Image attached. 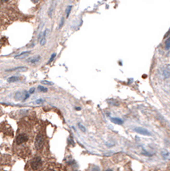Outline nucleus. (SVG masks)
Wrapping results in <instances>:
<instances>
[{
  "mask_svg": "<svg viewBox=\"0 0 170 171\" xmlns=\"http://www.w3.org/2000/svg\"><path fill=\"white\" fill-rule=\"evenodd\" d=\"M43 144H44V136L42 134L39 133L36 135V140H35V147L36 149H41L43 147Z\"/></svg>",
  "mask_w": 170,
  "mask_h": 171,
  "instance_id": "obj_1",
  "label": "nucleus"
},
{
  "mask_svg": "<svg viewBox=\"0 0 170 171\" xmlns=\"http://www.w3.org/2000/svg\"><path fill=\"white\" fill-rule=\"evenodd\" d=\"M41 165V159L39 157H35L31 161V167L33 170H38Z\"/></svg>",
  "mask_w": 170,
  "mask_h": 171,
  "instance_id": "obj_2",
  "label": "nucleus"
},
{
  "mask_svg": "<svg viewBox=\"0 0 170 171\" xmlns=\"http://www.w3.org/2000/svg\"><path fill=\"white\" fill-rule=\"evenodd\" d=\"M28 140V136L26 134H19L16 138L17 144H22L23 143H25Z\"/></svg>",
  "mask_w": 170,
  "mask_h": 171,
  "instance_id": "obj_3",
  "label": "nucleus"
},
{
  "mask_svg": "<svg viewBox=\"0 0 170 171\" xmlns=\"http://www.w3.org/2000/svg\"><path fill=\"white\" fill-rule=\"evenodd\" d=\"M134 131H136L137 133L143 135H151V133H150L147 129L143 128V127H135V128H134Z\"/></svg>",
  "mask_w": 170,
  "mask_h": 171,
  "instance_id": "obj_4",
  "label": "nucleus"
},
{
  "mask_svg": "<svg viewBox=\"0 0 170 171\" xmlns=\"http://www.w3.org/2000/svg\"><path fill=\"white\" fill-rule=\"evenodd\" d=\"M28 71V67H17L12 69H8L6 71H8V72H11V71H21V72H24V71Z\"/></svg>",
  "mask_w": 170,
  "mask_h": 171,
  "instance_id": "obj_5",
  "label": "nucleus"
},
{
  "mask_svg": "<svg viewBox=\"0 0 170 171\" xmlns=\"http://www.w3.org/2000/svg\"><path fill=\"white\" fill-rule=\"evenodd\" d=\"M56 3H57L56 0H53V2H52V3L50 5V7H49V12H48V15H49V16L50 17V18L52 17V14H53L54 10L56 6Z\"/></svg>",
  "mask_w": 170,
  "mask_h": 171,
  "instance_id": "obj_6",
  "label": "nucleus"
},
{
  "mask_svg": "<svg viewBox=\"0 0 170 171\" xmlns=\"http://www.w3.org/2000/svg\"><path fill=\"white\" fill-rule=\"evenodd\" d=\"M110 120L112 121L113 123H115V124L121 125L123 123V121L121 120V118H111Z\"/></svg>",
  "mask_w": 170,
  "mask_h": 171,
  "instance_id": "obj_7",
  "label": "nucleus"
},
{
  "mask_svg": "<svg viewBox=\"0 0 170 171\" xmlns=\"http://www.w3.org/2000/svg\"><path fill=\"white\" fill-rule=\"evenodd\" d=\"M20 79V77L19 76H11L7 79V81L9 83H14V82H17Z\"/></svg>",
  "mask_w": 170,
  "mask_h": 171,
  "instance_id": "obj_8",
  "label": "nucleus"
},
{
  "mask_svg": "<svg viewBox=\"0 0 170 171\" xmlns=\"http://www.w3.org/2000/svg\"><path fill=\"white\" fill-rule=\"evenodd\" d=\"M29 54H30L29 51H24V52H22V53H20V54H19V55H17L15 56V58H23V57H24V56H26V55H29Z\"/></svg>",
  "mask_w": 170,
  "mask_h": 171,
  "instance_id": "obj_9",
  "label": "nucleus"
},
{
  "mask_svg": "<svg viewBox=\"0 0 170 171\" xmlns=\"http://www.w3.org/2000/svg\"><path fill=\"white\" fill-rule=\"evenodd\" d=\"M25 92H17L16 95H15V99H16V101L19 100V99L21 98V97H23L24 94Z\"/></svg>",
  "mask_w": 170,
  "mask_h": 171,
  "instance_id": "obj_10",
  "label": "nucleus"
},
{
  "mask_svg": "<svg viewBox=\"0 0 170 171\" xmlns=\"http://www.w3.org/2000/svg\"><path fill=\"white\" fill-rule=\"evenodd\" d=\"M45 36H46V31L44 32V33H43V36L41 39L40 40V44L41 45H44L45 44V42H46V39H45Z\"/></svg>",
  "mask_w": 170,
  "mask_h": 171,
  "instance_id": "obj_11",
  "label": "nucleus"
},
{
  "mask_svg": "<svg viewBox=\"0 0 170 171\" xmlns=\"http://www.w3.org/2000/svg\"><path fill=\"white\" fill-rule=\"evenodd\" d=\"M161 154H162V157H164V158H165V159H169V156H170V153H169V152H167L166 150H163L162 152H161Z\"/></svg>",
  "mask_w": 170,
  "mask_h": 171,
  "instance_id": "obj_12",
  "label": "nucleus"
},
{
  "mask_svg": "<svg viewBox=\"0 0 170 171\" xmlns=\"http://www.w3.org/2000/svg\"><path fill=\"white\" fill-rule=\"evenodd\" d=\"M39 59H40V56H36L35 58H31L28 60V62H31V63H36L39 61Z\"/></svg>",
  "mask_w": 170,
  "mask_h": 171,
  "instance_id": "obj_13",
  "label": "nucleus"
},
{
  "mask_svg": "<svg viewBox=\"0 0 170 171\" xmlns=\"http://www.w3.org/2000/svg\"><path fill=\"white\" fill-rule=\"evenodd\" d=\"M71 8H72V6H68L66 10V17H69L70 14H71Z\"/></svg>",
  "mask_w": 170,
  "mask_h": 171,
  "instance_id": "obj_14",
  "label": "nucleus"
},
{
  "mask_svg": "<svg viewBox=\"0 0 170 171\" xmlns=\"http://www.w3.org/2000/svg\"><path fill=\"white\" fill-rule=\"evenodd\" d=\"M170 49V37H169L165 42V49Z\"/></svg>",
  "mask_w": 170,
  "mask_h": 171,
  "instance_id": "obj_15",
  "label": "nucleus"
},
{
  "mask_svg": "<svg viewBox=\"0 0 170 171\" xmlns=\"http://www.w3.org/2000/svg\"><path fill=\"white\" fill-rule=\"evenodd\" d=\"M38 90L41 91V92H46L48 89L45 87H44V86L40 85V86H38Z\"/></svg>",
  "mask_w": 170,
  "mask_h": 171,
  "instance_id": "obj_16",
  "label": "nucleus"
},
{
  "mask_svg": "<svg viewBox=\"0 0 170 171\" xmlns=\"http://www.w3.org/2000/svg\"><path fill=\"white\" fill-rule=\"evenodd\" d=\"M78 127L79 128V130H81L83 132H85V131H86V128L84 127V126H83L81 123H78Z\"/></svg>",
  "mask_w": 170,
  "mask_h": 171,
  "instance_id": "obj_17",
  "label": "nucleus"
},
{
  "mask_svg": "<svg viewBox=\"0 0 170 171\" xmlns=\"http://www.w3.org/2000/svg\"><path fill=\"white\" fill-rule=\"evenodd\" d=\"M55 56H56V54H55V53H54L53 55H51V57H50V58H49V62H48V63H50V62L54 59V58H55Z\"/></svg>",
  "mask_w": 170,
  "mask_h": 171,
  "instance_id": "obj_18",
  "label": "nucleus"
},
{
  "mask_svg": "<svg viewBox=\"0 0 170 171\" xmlns=\"http://www.w3.org/2000/svg\"><path fill=\"white\" fill-rule=\"evenodd\" d=\"M91 171H101L99 167H97V166H93L92 168H91Z\"/></svg>",
  "mask_w": 170,
  "mask_h": 171,
  "instance_id": "obj_19",
  "label": "nucleus"
},
{
  "mask_svg": "<svg viewBox=\"0 0 170 171\" xmlns=\"http://www.w3.org/2000/svg\"><path fill=\"white\" fill-rule=\"evenodd\" d=\"M44 101H45L43 100V99H38V100H36V101H35V104H42Z\"/></svg>",
  "mask_w": 170,
  "mask_h": 171,
  "instance_id": "obj_20",
  "label": "nucleus"
},
{
  "mask_svg": "<svg viewBox=\"0 0 170 171\" xmlns=\"http://www.w3.org/2000/svg\"><path fill=\"white\" fill-rule=\"evenodd\" d=\"M41 84H47V85H52V84H53V83H51V82H49V81H46V80L41 81Z\"/></svg>",
  "mask_w": 170,
  "mask_h": 171,
  "instance_id": "obj_21",
  "label": "nucleus"
},
{
  "mask_svg": "<svg viewBox=\"0 0 170 171\" xmlns=\"http://www.w3.org/2000/svg\"><path fill=\"white\" fill-rule=\"evenodd\" d=\"M63 24H64V18H63V17H62V19H61L60 24H59V28H60V29H61V28H62V26H63Z\"/></svg>",
  "mask_w": 170,
  "mask_h": 171,
  "instance_id": "obj_22",
  "label": "nucleus"
},
{
  "mask_svg": "<svg viewBox=\"0 0 170 171\" xmlns=\"http://www.w3.org/2000/svg\"><path fill=\"white\" fill-rule=\"evenodd\" d=\"M34 92H35V88H31V89L29 90V93H33Z\"/></svg>",
  "mask_w": 170,
  "mask_h": 171,
  "instance_id": "obj_23",
  "label": "nucleus"
},
{
  "mask_svg": "<svg viewBox=\"0 0 170 171\" xmlns=\"http://www.w3.org/2000/svg\"><path fill=\"white\" fill-rule=\"evenodd\" d=\"M169 34H170V29L169 30V31H168V32H167V33H166V34H165L164 37H168V36H169Z\"/></svg>",
  "mask_w": 170,
  "mask_h": 171,
  "instance_id": "obj_24",
  "label": "nucleus"
},
{
  "mask_svg": "<svg viewBox=\"0 0 170 171\" xmlns=\"http://www.w3.org/2000/svg\"><path fill=\"white\" fill-rule=\"evenodd\" d=\"M32 1L34 3H37V2H38V0H32Z\"/></svg>",
  "mask_w": 170,
  "mask_h": 171,
  "instance_id": "obj_25",
  "label": "nucleus"
},
{
  "mask_svg": "<svg viewBox=\"0 0 170 171\" xmlns=\"http://www.w3.org/2000/svg\"><path fill=\"white\" fill-rule=\"evenodd\" d=\"M105 171H113L112 170H110V169H108V170H106Z\"/></svg>",
  "mask_w": 170,
  "mask_h": 171,
  "instance_id": "obj_26",
  "label": "nucleus"
},
{
  "mask_svg": "<svg viewBox=\"0 0 170 171\" xmlns=\"http://www.w3.org/2000/svg\"><path fill=\"white\" fill-rule=\"evenodd\" d=\"M168 69H169V70L170 71V65H169V66H168Z\"/></svg>",
  "mask_w": 170,
  "mask_h": 171,
  "instance_id": "obj_27",
  "label": "nucleus"
},
{
  "mask_svg": "<svg viewBox=\"0 0 170 171\" xmlns=\"http://www.w3.org/2000/svg\"><path fill=\"white\" fill-rule=\"evenodd\" d=\"M2 1H7V0H2Z\"/></svg>",
  "mask_w": 170,
  "mask_h": 171,
  "instance_id": "obj_28",
  "label": "nucleus"
},
{
  "mask_svg": "<svg viewBox=\"0 0 170 171\" xmlns=\"http://www.w3.org/2000/svg\"><path fill=\"white\" fill-rule=\"evenodd\" d=\"M49 171H54V170H49Z\"/></svg>",
  "mask_w": 170,
  "mask_h": 171,
  "instance_id": "obj_29",
  "label": "nucleus"
}]
</instances>
